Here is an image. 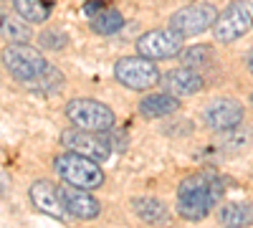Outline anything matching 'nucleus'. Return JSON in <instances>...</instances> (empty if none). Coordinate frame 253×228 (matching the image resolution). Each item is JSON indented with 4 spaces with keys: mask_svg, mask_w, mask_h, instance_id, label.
I'll return each instance as SVG.
<instances>
[{
    "mask_svg": "<svg viewBox=\"0 0 253 228\" xmlns=\"http://www.w3.org/2000/svg\"><path fill=\"white\" fill-rule=\"evenodd\" d=\"M223 198V182L215 173L203 170L187 175L177 188V213L185 221H203Z\"/></svg>",
    "mask_w": 253,
    "mask_h": 228,
    "instance_id": "nucleus-1",
    "label": "nucleus"
},
{
    "mask_svg": "<svg viewBox=\"0 0 253 228\" xmlns=\"http://www.w3.org/2000/svg\"><path fill=\"white\" fill-rule=\"evenodd\" d=\"M53 170L66 185H74V188H81V190H96L104 182V170L99 168V162L76 152L58 155L53 160Z\"/></svg>",
    "mask_w": 253,
    "mask_h": 228,
    "instance_id": "nucleus-2",
    "label": "nucleus"
},
{
    "mask_svg": "<svg viewBox=\"0 0 253 228\" xmlns=\"http://www.w3.org/2000/svg\"><path fill=\"white\" fill-rule=\"evenodd\" d=\"M3 64L10 71V76L26 87L41 79L48 69V61L43 58V53L33 48L31 44H8V48L3 51Z\"/></svg>",
    "mask_w": 253,
    "mask_h": 228,
    "instance_id": "nucleus-3",
    "label": "nucleus"
},
{
    "mask_svg": "<svg viewBox=\"0 0 253 228\" xmlns=\"http://www.w3.org/2000/svg\"><path fill=\"white\" fill-rule=\"evenodd\" d=\"M213 38L218 44H233L253 28V3L236 0L213 20Z\"/></svg>",
    "mask_w": 253,
    "mask_h": 228,
    "instance_id": "nucleus-4",
    "label": "nucleus"
},
{
    "mask_svg": "<svg viewBox=\"0 0 253 228\" xmlns=\"http://www.w3.org/2000/svg\"><path fill=\"white\" fill-rule=\"evenodd\" d=\"M66 117L74 127L86 132H109L114 130V112L96 99H71L66 104Z\"/></svg>",
    "mask_w": 253,
    "mask_h": 228,
    "instance_id": "nucleus-5",
    "label": "nucleus"
},
{
    "mask_svg": "<svg viewBox=\"0 0 253 228\" xmlns=\"http://www.w3.org/2000/svg\"><path fill=\"white\" fill-rule=\"evenodd\" d=\"M114 76L122 87L132 91H147L160 84V69L144 56H122L114 64Z\"/></svg>",
    "mask_w": 253,
    "mask_h": 228,
    "instance_id": "nucleus-6",
    "label": "nucleus"
},
{
    "mask_svg": "<svg viewBox=\"0 0 253 228\" xmlns=\"http://www.w3.org/2000/svg\"><path fill=\"white\" fill-rule=\"evenodd\" d=\"M215 8L210 3H198V5H187L180 8L177 13H172L170 18V28L180 36V38H193L200 36L203 31H208L215 20Z\"/></svg>",
    "mask_w": 253,
    "mask_h": 228,
    "instance_id": "nucleus-7",
    "label": "nucleus"
},
{
    "mask_svg": "<svg viewBox=\"0 0 253 228\" xmlns=\"http://www.w3.org/2000/svg\"><path fill=\"white\" fill-rule=\"evenodd\" d=\"M137 51H139V56L150 58V61H165L182 51V38L172 28L147 31L137 38Z\"/></svg>",
    "mask_w": 253,
    "mask_h": 228,
    "instance_id": "nucleus-8",
    "label": "nucleus"
},
{
    "mask_svg": "<svg viewBox=\"0 0 253 228\" xmlns=\"http://www.w3.org/2000/svg\"><path fill=\"white\" fill-rule=\"evenodd\" d=\"M61 144L69 152L91 157L96 162L112 157V147H109V142L101 137V132H86V130H79V127L76 130H63L61 132Z\"/></svg>",
    "mask_w": 253,
    "mask_h": 228,
    "instance_id": "nucleus-9",
    "label": "nucleus"
},
{
    "mask_svg": "<svg viewBox=\"0 0 253 228\" xmlns=\"http://www.w3.org/2000/svg\"><path fill=\"white\" fill-rule=\"evenodd\" d=\"M205 124L215 132H228L243 122V104L236 99H213L203 112Z\"/></svg>",
    "mask_w": 253,
    "mask_h": 228,
    "instance_id": "nucleus-10",
    "label": "nucleus"
},
{
    "mask_svg": "<svg viewBox=\"0 0 253 228\" xmlns=\"http://www.w3.org/2000/svg\"><path fill=\"white\" fill-rule=\"evenodd\" d=\"M58 195H61L63 211L74 218H79V221H94L101 213L99 200L89 190L74 188V185H63V188H58Z\"/></svg>",
    "mask_w": 253,
    "mask_h": 228,
    "instance_id": "nucleus-11",
    "label": "nucleus"
},
{
    "mask_svg": "<svg viewBox=\"0 0 253 228\" xmlns=\"http://www.w3.org/2000/svg\"><path fill=\"white\" fill-rule=\"evenodd\" d=\"M162 81V87L167 94H172V96H193L203 89V76L193 69H187V66H180V69H172L170 74H165L160 76Z\"/></svg>",
    "mask_w": 253,
    "mask_h": 228,
    "instance_id": "nucleus-12",
    "label": "nucleus"
},
{
    "mask_svg": "<svg viewBox=\"0 0 253 228\" xmlns=\"http://www.w3.org/2000/svg\"><path fill=\"white\" fill-rule=\"evenodd\" d=\"M31 203L36 205L41 213L53 216V218H58V221L66 216V211H63V205H61L58 188H56L51 180H38V182L31 185Z\"/></svg>",
    "mask_w": 253,
    "mask_h": 228,
    "instance_id": "nucleus-13",
    "label": "nucleus"
},
{
    "mask_svg": "<svg viewBox=\"0 0 253 228\" xmlns=\"http://www.w3.org/2000/svg\"><path fill=\"white\" fill-rule=\"evenodd\" d=\"M180 109V99L172 96V94H147L142 101H139V114L147 117V119H160V117H167V114H175Z\"/></svg>",
    "mask_w": 253,
    "mask_h": 228,
    "instance_id": "nucleus-14",
    "label": "nucleus"
},
{
    "mask_svg": "<svg viewBox=\"0 0 253 228\" xmlns=\"http://www.w3.org/2000/svg\"><path fill=\"white\" fill-rule=\"evenodd\" d=\"M0 36H3L8 44H28L33 31H31L28 20H23L20 15L0 13Z\"/></svg>",
    "mask_w": 253,
    "mask_h": 228,
    "instance_id": "nucleus-15",
    "label": "nucleus"
},
{
    "mask_svg": "<svg viewBox=\"0 0 253 228\" xmlns=\"http://www.w3.org/2000/svg\"><path fill=\"white\" fill-rule=\"evenodd\" d=\"M132 211L144 221V223H165L167 218H170V211H167V205L157 198H134L132 200Z\"/></svg>",
    "mask_w": 253,
    "mask_h": 228,
    "instance_id": "nucleus-16",
    "label": "nucleus"
},
{
    "mask_svg": "<svg viewBox=\"0 0 253 228\" xmlns=\"http://www.w3.org/2000/svg\"><path fill=\"white\" fill-rule=\"evenodd\" d=\"M13 8L28 23H46L53 10V3L51 0H13Z\"/></svg>",
    "mask_w": 253,
    "mask_h": 228,
    "instance_id": "nucleus-17",
    "label": "nucleus"
},
{
    "mask_svg": "<svg viewBox=\"0 0 253 228\" xmlns=\"http://www.w3.org/2000/svg\"><path fill=\"white\" fill-rule=\"evenodd\" d=\"M124 26V18L117 8H99L91 15V31L99 36H114Z\"/></svg>",
    "mask_w": 253,
    "mask_h": 228,
    "instance_id": "nucleus-18",
    "label": "nucleus"
},
{
    "mask_svg": "<svg viewBox=\"0 0 253 228\" xmlns=\"http://www.w3.org/2000/svg\"><path fill=\"white\" fill-rule=\"evenodd\" d=\"M220 223L228 228L253 226V203H228L220 211Z\"/></svg>",
    "mask_w": 253,
    "mask_h": 228,
    "instance_id": "nucleus-19",
    "label": "nucleus"
},
{
    "mask_svg": "<svg viewBox=\"0 0 253 228\" xmlns=\"http://www.w3.org/2000/svg\"><path fill=\"white\" fill-rule=\"evenodd\" d=\"M177 56L182 58V66L193 69V71H200V69H205L210 61H213V48L205 46V44H198V46L182 48Z\"/></svg>",
    "mask_w": 253,
    "mask_h": 228,
    "instance_id": "nucleus-20",
    "label": "nucleus"
},
{
    "mask_svg": "<svg viewBox=\"0 0 253 228\" xmlns=\"http://www.w3.org/2000/svg\"><path fill=\"white\" fill-rule=\"evenodd\" d=\"M31 91H43V94H56L63 89V74L56 69V66H48L43 71V76L36 79L33 84H28Z\"/></svg>",
    "mask_w": 253,
    "mask_h": 228,
    "instance_id": "nucleus-21",
    "label": "nucleus"
},
{
    "mask_svg": "<svg viewBox=\"0 0 253 228\" xmlns=\"http://www.w3.org/2000/svg\"><path fill=\"white\" fill-rule=\"evenodd\" d=\"M253 142V130L251 127H233V130H228V137L223 139V147L228 150V152H241V150H246L248 144Z\"/></svg>",
    "mask_w": 253,
    "mask_h": 228,
    "instance_id": "nucleus-22",
    "label": "nucleus"
},
{
    "mask_svg": "<svg viewBox=\"0 0 253 228\" xmlns=\"http://www.w3.org/2000/svg\"><path fill=\"white\" fill-rule=\"evenodd\" d=\"M41 46L51 48V51H63L69 46V36L63 31H58V28H51L46 33H41Z\"/></svg>",
    "mask_w": 253,
    "mask_h": 228,
    "instance_id": "nucleus-23",
    "label": "nucleus"
},
{
    "mask_svg": "<svg viewBox=\"0 0 253 228\" xmlns=\"http://www.w3.org/2000/svg\"><path fill=\"white\" fill-rule=\"evenodd\" d=\"M99 8H101V3H99V0H94V3H89V5H86V13H89V15H94Z\"/></svg>",
    "mask_w": 253,
    "mask_h": 228,
    "instance_id": "nucleus-24",
    "label": "nucleus"
},
{
    "mask_svg": "<svg viewBox=\"0 0 253 228\" xmlns=\"http://www.w3.org/2000/svg\"><path fill=\"white\" fill-rule=\"evenodd\" d=\"M248 69L253 71V53H251V58H248Z\"/></svg>",
    "mask_w": 253,
    "mask_h": 228,
    "instance_id": "nucleus-25",
    "label": "nucleus"
}]
</instances>
